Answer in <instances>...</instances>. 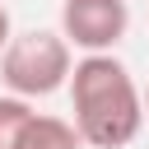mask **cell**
Returning <instances> with one entry per match:
<instances>
[{"mask_svg": "<svg viewBox=\"0 0 149 149\" xmlns=\"http://www.w3.org/2000/svg\"><path fill=\"white\" fill-rule=\"evenodd\" d=\"M70 70H74V51L51 28L14 33L9 47L0 51V79H5L9 98H23V102L65 88L70 84Z\"/></svg>", "mask_w": 149, "mask_h": 149, "instance_id": "2", "label": "cell"}, {"mask_svg": "<svg viewBox=\"0 0 149 149\" xmlns=\"http://www.w3.org/2000/svg\"><path fill=\"white\" fill-rule=\"evenodd\" d=\"M9 37H14V33H9V9H5V5H0V51H5V47H9Z\"/></svg>", "mask_w": 149, "mask_h": 149, "instance_id": "6", "label": "cell"}, {"mask_svg": "<svg viewBox=\"0 0 149 149\" xmlns=\"http://www.w3.org/2000/svg\"><path fill=\"white\" fill-rule=\"evenodd\" d=\"M19 149H84V140L74 135V126L65 116H51V112H33L23 135H19Z\"/></svg>", "mask_w": 149, "mask_h": 149, "instance_id": "4", "label": "cell"}, {"mask_svg": "<svg viewBox=\"0 0 149 149\" xmlns=\"http://www.w3.org/2000/svg\"><path fill=\"white\" fill-rule=\"evenodd\" d=\"M140 102H144V121H149V88H144V93H140Z\"/></svg>", "mask_w": 149, "mask_h": 149, "instance_id": "7", "label": "cell"}, {"mask_svg": "<svg viewBox=\"0 0 149 149\" xmlns=\"http://www.w3.org/2000/svg\"><path fill=\"white\" fill-rule=\"evenodd\" d=\"M70 112L74 135L88 149H126L144 126L140 84L116 56H79L70 70Z\"/></svg>", "mask_w": 149, "mask_h": 149, "instance_id": "1", "label": "cell"}, {"mask_svg": "<svg viewBox=\"0 0 149 149\" xmlns=\"http://www.w3.org/2000/svg\"><path fill=\"white\" fill-rule=\"evenodd\" d=\"M28 116H33V102L9 98V93L0 98V149H19V135H23Z\"/></svg>", "mask_w": 149, "mask_h": 149, "instance_id": "5", "label": "cell"}, {"mask_svg": "<svg viewBox=\"0 0 149 149\" xmlns=\"http://www.w3.org/2000/svg\"><path fill=\"white\" fill-rule=\"evenodd\" d=\"M130 28L126 0H65L61 5V37L70 51L84 56H112V47Z\"/></svg>", "mask_w": 149, "mask_h": 149, "instance_id": "3", "label": "cell"}]
</instances>
